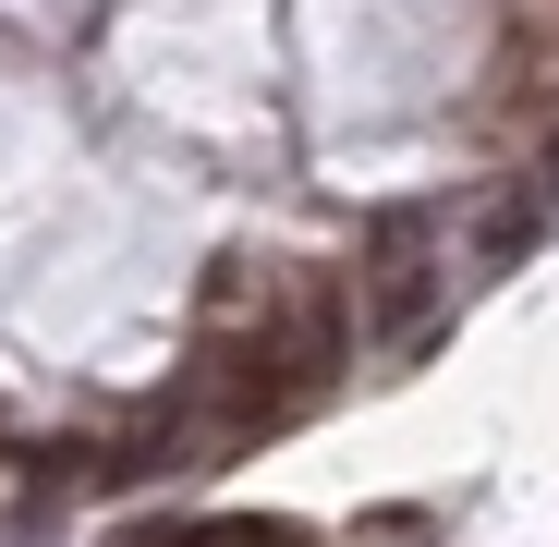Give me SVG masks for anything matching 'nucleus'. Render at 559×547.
Wrapping results in <instances>:
<instances>
[{"label":"nucleus","instance_id":"f03ea898","mask_svg":"<svg viewBox=\"0 0 559 547\" xmlns=\"http://www.w3.org/2000/svg\"><path fill=\"white\" fill-rule=\"evenodd\" d=\"M195 547H317V535H305V523H255V511H243V523H195Z\"/></svg>","mask_w":559,"mask_h":547},{"label":"nucleus","instance_id":"f257e3e1","mask_svg":"<svg viewBox=\"0 0 559 547\" xmlns=\"http://www.w3.org/2000/svg\"><path fill=\"white\" fill-rule=\"evenodd\" d=\"M426 255H438V231H426L414 207H390L378 231H365V293H378V317H390V329H414V317H426Z\"/></svg>","mask_w":559,"mask_h":547}]
</instances>
